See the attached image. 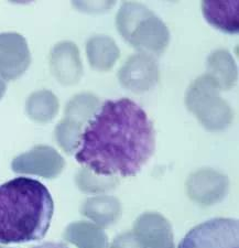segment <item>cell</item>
Segmentation results:
<instances>
[{"label":"cell","mask_w":239,"mask_h":248,"mask_svg":"<svg viewBox=\"0 0 239 248\" xmlns=\"http://www.w3.org/2000/svg\"><path fill=\"white\" fill-rule=\"evenodd\" d=\"M155 151V130L133 99H108L99 107L78 139L75 160L97 175H137Z\"/></svg>","instance_id":"1"},{"label":"cell","mask_w":239,"mask_h":248,"mask_svg":"<svg viewBox=\"0 0 239 248\" xmlns=\"http://www.w3.org/2000/svg\"><path fill=\"white\" fill-rule=\"evenodd\" d=\"M54 214V201L39 180L17 177L0 186V244L42 241Z\"/></svg>","instance_id":"2"},{"label":"cell","mask_w":239,"mask_h":248,"mask_svg":"<svg viewBox=\"0 0 239 248\" xmlns=\"http://www.w3.org/2000/svg\"><path fill=\"white\" fill-rule=\"evenodd\" d=\"M178 248H239L237 219L217 217L194 226Z\"/></svg>","instance_id":"3"},{"label":"cell","mask_w":239,"mask_h":248,"mask_svg":"<svg viewBox=\"0 0 239 248\" xmlns=\"http://www.w3.org/2000/svg\"><path fill=\"white\" fill-rule=\"evenodd\" d=\"M226 2H207L202 3L203 14L209 23L214 27L224 31V22L228 27L229 33H237L238 32V1H230L229 6L224 14Z\"/></svg>","instance_id":"4"},{"label":"cell","mask_w":239,"mask_h":248,"mask_svg":"<svg viewBox=\"0 0 239 248\" xmlns=\"http://www.w3.org/2000/svg\"><path fill=\"white\" fill-rule=\"evenodd\" d=\"M30 248H70L65 243L62 242H45L39 245L31 246Z\"/></svg>","instance_id":"5"}]
</instances>
